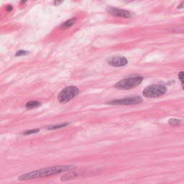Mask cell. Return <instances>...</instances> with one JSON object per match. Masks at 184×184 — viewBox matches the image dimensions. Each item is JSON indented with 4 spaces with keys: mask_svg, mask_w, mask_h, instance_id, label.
<instances>
[{
    "mask_svg": "<svg viewBox=\"0 0 184 184\" xmlns=\"http://www.w3.org/2000/svg\"><path fill=\"white\" fill-rule=\"evenodd\" d=\"M173 33H184V25L180 26V27H177V28H174L172 30Z\"/></svg>",
    "mask_w": 184,
    "mask_h": 184,
    "instance_id": "12",
    "label": "cell"
},
{
    "mask_svg": "<svg viewBox=\"0 0 184 184\" xmlns=\"http://www.w3.org/2000/svg\"><path fill=\"white\" fill-rule=\"evenodd\" d=\"M75 22H76V19L75 18L71 19V20L63 22V24L60 25V27H61V28H68V27H71L72 25H73Z\"/></svg>",
    "mask_w": 184,
    "mask_h": 184,
    "instance_id": "9",
    "label": "cell"
},
{
    "mask_svg": "<svg viewBox=\"0 0 184 184\" xmlns=\"http://www.w3.org/2000/svg\"><path fill=\"white\" fill-rule=\"evenodd\" d=\"M39 132L38 129H35V130H28V131H26L23 133V134L24 135H27V134H35V133H37Z\"/></svg>",
    "mask_w": 184,
    "mask_h": 184,
    "instance_id": "13",
    "label": "cell"
},
{
    "mask_svg": "<svg viewBox=\"0 0 184 184\" xmlns=\"http://www.w3.org/2000/svg\"><path fill=\"white\" fill-rule=\"evenodd\" d=\"M6 10H7L8 12H11L12 10V7L10 5H8L7 7H6Z\"/></svg>",
    "mask_w": 184,
    "mask_h": 184,
    "instance_id": "17",
    "label": "cell"
},
{
    "mask_svg": "<svg viewBox=\"0 0 184 184\" xmlns=\"http://www.w3.org/2000/svg\"><path fill=\"white\" fill-rule=\"evenodd\" d=\"M142 98L140 96H132L127 98H122V99L113 100L109 101V104L111 105H132V104H137L142 102Z\"/></svg>",
    "mask_w": 184,
    "mask_h": 184,
    "instance_id": "5",
    "label": "cell"
},
{
    "mask_svg": "<svg viewBox=\"0 0 184 184\" xmlns=\"http://www.w3.org/2000/svg\"><path fill=\"white\" fill-rule=\"evenodd\" d=\"M69 123H64V124H58V125H53V126H50L48 127V130H56V129H59L62 128V127H64L66 126L69 125Z\"/></svg>",
    "mask_w": 184,
    "mask_h": 184,
    "instance_id": "11",
    "label": "cell"
},
{
    "mask_svg": "<svg viewBox=\"0 0 184 184\" xmlns=\"http://www.w3.org/2000/svg\"><path fill=\"white\" fill-rule=\"evenodd\" d=\"M40 104H41L37 101H30L25 104V107L27 109H31L37 108V107H40Z\"/></svg>",
    "mask_w": 184,
    "mask_h": 184,
    "instance_id": "8",
    "label": "cell"
},
{
    "mask_svg": "<svg viewBox=\"0 0 184 184\" xmlns=\"http://www.w3.org/2000/svg\"><path fill=\"white\" fill-rule=\"evenodd\" d=\"M107 11L109 13L112 15L118 17H122V18H130L132 17V13L127 10H122V9L114 8V7H108Z\"/></svg>",
    "mask_w": 184,
    "mask_h": 184,
    "instance_id": "6",
    "label": "cell"
},
{
    "mask_svg": "<svg viewBox=\"0 0 184 184\" xmlns=\"http://www.w3.org/2000/svg\"><path fill=\"white\" fill-rule=\"evenodd\" d=\"M143 80V77L139 75L130 76L126 79L119 81L115 84V88L119 90H128V89H133L142 83Z\"/></svg>",
    "mask_w": 184,
    "mask_h": 184,
    "instance_id": "2",
    "label": "cell"
},
{
    "mask_svg": "<svg viewBox=\"0 0 184 184\" xmlns=\"http://www.w3.org/2000/svg\"><path fill=\"white\" fill-rule=\"evenodd\" d=\"M167 92L166 86L163 85H152L143 90V96L147 98H157L161 96Z\"/></svg>",
    "mask_w": 184,
    "mask_h": 184,
    "instance_id": "4",
    "label": "cell"
},
{
    "mask_svg": "<svg viewBox=\"0 0 184 184\" xmlns=\"http://www.w3.org/2000/svg\"><path fill=\"white\" fill-rule=\"evenodd\" d=\"M65 0H55L54 4L56 6H58V5H60V4H61Z\"/></svg>",
    "mask_w": 184,
    "mask_h": 184,
    "instance_id": "16",
    "label": "cell"
},
{
    "mask_svg": "<svg viewBox=\"0 0 184 184\" xmlns=\"http://www.w3.org/2000/svg\"><path fill=\"white\" fill-rule=\"evenodd\" d=\"M29 53V52L25 51V50H19L17 53H16V56H24V55H27Z\"/></svg>",
    "mask_w": 184,
    "mask_h": 184,
    "instance_id": "14",
    "label": "cell"
},
{
    "mask_svg": "<svg viewBox=\"0 0 184 184\" xmlns=\"http://www.w3.org/2000/svg\"><path fill=\"white\" fill-rule=\"evenodd\" d=\"M182 86H183V90H184V84H182Z\"/></svg>",
    "mask_w": 184,
    "mask_h": 184,
    "instance_id": "20",
    "label": "cell"
},
{
    "mask_svg": "<svg viewBox=\"0 0 184 184\" xmlns=\"http://www.w3.org/2000/svg\"><path fill=\"white\" fill-rule=\"evenodd\" d=\"M124 1H126V2H130V1H134V0H124Z\"/></svg>",
    "mask_w": 184,
    "mask_h": 184,
    "instance_id": "18",
    "label": "cell"
},
{
    "mask_svg": "<svg viewBox=\"0 0 184 184\" xmlns=\"http://www.w3.org/2000/svg\"><path fill=\"white\" fill-rule=\"evenodd\" d=\"M27 1V0H21V3L22 4H24V3H25Z\"/></svg>",
    "mask_w": 184,
    "mask_h": 184,
    "instance_id": "19",
    "label": "cell"
},
{
    "mask_svg": "<svg viewBox=\"0 0 184 184\" xmlns=\"http://www.w3.org/2000/svg\"><path fill=\"white\" fill-rule=\"evenodd\" d=\"M75 168L74 166H53V167H48L46 168L40 169V170H34L30 173H24L19 177L20 181H28L33 180V179H41V178L48 177L50 176L58 174L60 173L71 170Z\"/></svg>",
    "mask_w": 184,
    "mask_h": 184,
    "instance_id": "1",
    "label": "cell"
},
{
    "mask_svg": "<svg viewBox=\"0 0 184 184\" xmlns=\"http://www.w3.org/2000/svg\"><path fill=\"white\" fill-rule=\"evenodd\" d=\"M79 93H80V90L76 86H67L60 92L58 98V101L60 103L65 104V103L68 102L70 100L73 99V98L77 96Z\"/></svg>",
    "mask_w": 184,
    "mask_h": 184,
    "instance_id": "3",
    "label": "cell"
},
{
    "mask_svg": "<svg viewBox=\"0 0 184 184\" xmlns=\"http://www.w3.org/2000/svg\"><path fill=\"white\" fill-rule=\"evenodd\" d=\"M168 124H170V126H173V127H175V126H178L181 124V120L177 119H170L168 120Z\"/></svg>",
    "mask_w": 184,
    "mask_h": 184,
    "instance_id": "10",
    "label": "cell"
},
{
    "mask_svg": "<svg viewBox=\"0 0 184 184\" xmlns=\"http://www.w3.org/2000/svg\"><path fill=\"white\" fill-rule=\"evenodd\" d=\"M179 78L181 81V84H184V71H181L179 73Z\"/></svg>",
    "mask_w": 184,
    "mask_h": 184,
    "instance_id": "15",
    "label": "cell"
},
{
    "mask_svg": "<svg viewBox=\"0 0 184 184\" xmlns=\"http://www.w3.org/2000/svg\"><path fill=\"white\" fill-rule=\"evenodd\" d=\"M128 63V60L123 56H116L112 57L108 60V64L114 67H122Z\"/></svg>",
    "mask_w": 184,
    "mask_h": 184,
    "instance_id": "7",
    "label": "cell"
}]
</instances>
